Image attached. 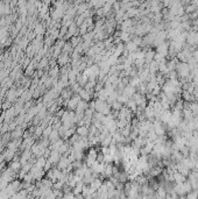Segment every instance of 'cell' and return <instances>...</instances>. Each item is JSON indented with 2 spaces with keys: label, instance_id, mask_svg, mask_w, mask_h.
<instances>
[{
  "label": "cell",
  "instance_id": "cell-3",
  "mask_svg": "<svg viewBox=\"0 0 198 199\" xmlns=\"http://www.w3.org/2000/svg\"><path fill=\"white\" fill-rule=\"evenodd\" d=\"M51 164H54V163H56V162H58L60 161V153H58L57 150H54L51 154H50V156H49V160H48Z\"/></svg>",
  "mask_w": 198,
  "mask_h": 199
},
{
  "label": "cell",
  "instance_id": "cell-13",
  "mask_svg": "<svg viewBox=\"0 0 198 199\" xmlns=\"http://www.w3.org/2000/svg\"><path fill=\"white\" fill-rule=\"evenodd\" d=\"M21 135V130L20 129H18V130H14L13 132V134H12V138L13 139H18L19 136Z\"/></svg>",
  "mask_w": 198,
  "mask_h": 199
},
{
  "label": "cell",
  "instance_id": "cell-1",
  "mask_svg": "<svg viewBox=\"0 0 198 199\" xmlns=\"http://www.w3.org/2000/svg\"><path fill=\"white\" fill-rule=\"evenodd\" d=\"M177 71H178V75H180L181 77H186V76L190 73L189 64H186V63H181V64H178Z\"/></svg>",
  "mask_w": 198,
  "mask_h": 199
},
{
  "label": "cell",
  "instance_id": "cell-5",
  "mask_svg": "<svg viewBox=\"0 0 198 199\" xmlns=\"http://www.w3.org/2000/svg\"><path fill=\"white\" fill-rule=\"evenodd\" d=\"M79 102H81V98H78V97L72 98L70 102H69V107H70V108H72V110H75V108L77 107V105H78Z\"/></svg>",
  "mask_w": 198,
  "mask_h": 199
},
{
  "label": "cell",
  "instance_id": "cell-11",
  "mask_svg": "<svg viewBox=\"0 0 198 199\" xmlns=\"http://www.w3.org/2000/svg\"><path fill=\"white\" fill-rule=\"evenodd\" d=\"M51 132H53V128H51V127H48V128H47L45 130H43V133H42V134H43V138H47V136H49Z\"/></svg>",
  "mask_w": 198,
  "mask_h": 199
},
{
  "label": "cell",
  "instance_id": "cell-14",
  "mask_svg": "<svg viewBox=\"0 0 198 199\" xmlns=\"http://www.w3.org/2000/svg\"><path fill=\"white\" fill-rule=\"evenodd\" d=\"M121 40H124V41H128V40H129V35H128V33L124 32L122 34H121Z\"/></svg>",
  "mask_w": 198,
  "mask_h": 199
},
{
  "label": "cell",
  "instance_id": "cell-9",
  "mask_svg": "<svg viewBox=\"0 0 198 199\" xmlns=\"http://www.w3.org/2000/svg\"><path fill=\"white\" fill-rule=\"evenodd\" d=\"M21 168V162H13L12 164H11V169H12L13 171H18L19 169Z\"/></svg>",
  "mask_w": 198,
  "mask_h": 199
},
{
  "label": "cell",
  "instance_id": "cell-7",
  "mask_svg": "<svg viewBox=\"0 0 198 199\" xmlns=\"http://www.w3.org/2000/svg\"><path fill=\"white\" fill-rule=\"evenodd\" d=\"M89 133V129H87V127H84L81 125V127L78 128V134L82 135V136H85V135Z\"/></svg>",
  "mask_w": 198,
  "mask_h": 199
},
{
  "label": "cell",
  "instance_id": "cell-2",
  "mask_svg": "<svg viewBox=\"0 0 198 199\" xmlns=\"http://www.w3.org/2000/svg\"><path fill=\"white\" fill-rule=\"evenodd\" d=\"M168 51H169V45H168V43H161V45H157V54H161V55H163V56H165L167 54H168Z\"/></svg>",
  "mask_w": 198,
  "mask_h": 199
},
{
  "label": "cell",
  "instance_id": "cell-8",
  "mask_svg": "<svg viewBox=\"0 0 198 199\" xmlns=\"http://www.w3.org/2000/svg\"><path fill=\"white\" fill-rule=\"evenodd\" d=\"M45 162H47V161H45L44 157H39V160H37V162L35 163V164H36L37 167H40V168H42V169H43V168H44V165H45Z\"/></svg>",
  "mask_w": 198,
  "mask_h": 199
},
{
  "label": "cell",
  "instance_id": "cell-10",
  "mask_svg": "<svg viewBox=\"0 0 198 199\" xmlns=\"http://www.w3.org/2000/svg\"><path fill=\"white\" fill-rule=\"evenodd\" d=\"M60 64H64L68 62V55L66 54H63V56H60Z\"/></svg>",
  "mask_w": 198,
  "mask_h": 199
},
{
  "label": "cell",
  "instance_id": "cell-12",
  "mask_svg": "<svg viewBox=\"0 0 198 199\" xmlns=\"http://www.w3.org/2000/svg\"><path fill=\"white\" fill-rule=\"evenodd\" d=\"M122 27H124V29L131 28V27H132V21H131V20H126L124 24H122Z\"/></svg>",
  "mask_w": 198,
  "mask_h": 199
},
{
  "label": "cell",
  "instance_id": "cell-6",
  "mask_svg": "<svg viewBox=\"0 0 198 199\" xmlns=\"http://www.w3.org/2000/svg\"><path fill=\"white\" fill-rule=\"evenodd\" d=\"M58 136H60V134H58V130H53V132H51V133H50V135H49V140L50 141H53V142H54V141H56V140H57L58 139Z\"/></svg>",
  "mask_w": 198,
  "mask_h": 199
},
{
  "label": "cell",
  "instance_id": "cell-4",
  "mask_svg": "<svg viewBox=\"0 0 198 199\" xmlns=\"http://www.w3.org/2000/svg\"><path fill=\"white\" fill-rule=\"evenodd\" d=\"M29 157H30V153H29L28 150H26L23 154H22V156H21V160H20V162H21V165H25L26 163L28 162V160Z\"/></svg>",
  "mask_w": 198,
  "mask_h": 199
},
{
  "label": "cell",
  "instance_id": "cell-15",
  "mask_svg": "<svg viewBox=\"0 0 198 199\" xmlns=\"http://www.w3.org/2000/svg\"><path fill=\"white\" fill-rule=\"evenodd\" d=\"M45 65H47V58H43V61H41V63H40V66H39V68L41 69L42 66H45Z\"/></svg>",
  "mask_w": 198,
  "mask_h": 199
}]
</instances>
